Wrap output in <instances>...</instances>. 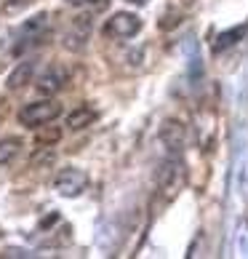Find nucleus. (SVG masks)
<instances>
[{
  "label": "nucleus",
  "instance_id": "f257e3e1",
  "mask_svg": "<svg viewBox=\"0 0 248 259\" xmlns=\"http://www.w3.org/2000/svg\"><path fill=\"white\" fill-rule=\"evenodd\" d=\"M62 115L59 102L54 99H40V102H30L24 104L22 112H19V123L27 128H40V126H48L51 120H56Z\"/></svg>",
  "mask_w": 248,
  "mask_h": 259
},
{
  "label": "nucleus",
  "instance_id": "f03ea898",
  "mask_svg": "<svg viewBox=\"0 0 248 259\" xmlns=\"http://www.w3.org/2000/svg\"><path fill=\"white\" fill-rule=\"evenodd\" d=\"M184 163L179 158H166L158 168V190L163 193V198H174L179 190L184 187Z\"/></svg>",
  "mask_w": 248,
  "mask_h": 259
},
{
  "label": "nucleus",
  "instance_id": "7ed1b4c3",
  "mask_svg": "<svg viewBox=\"0 0 248 259\" xmlns=\"http://www.w3.org/2000/svg\"><path fill=\"white\" fill-rule=\"evenodd\" d=\"M85 187H88V174L80 168H75V166L62 168L54 179V190L64 198H78V195L85 193Z\"/></svg>",
  "mask_w": 248,
  "mask_h": 259
},
{
  "label": "nucleus",
  "instance_id": "20e7f679",
  "mask_svg": "<svg viewBox=\"0 0 248 259\" xmlns=\"http://www.w3.org/2000/svg\"><path fill=\"white\" fill-rule=\"evenodd\" d=\"M45 30H48V14H37L32 19H27L22 24V30H19V40L14 46V54H22V51L30 49V46L40 43Z\"/></svg>",
  "mask_w": 248,
  "mask_h": 259
},
{
  "label": "nucleus",
  "instance_id": "39448f33",
  "mask_svg": "<svg viewBox=\"0 0 248 259\" xmlns=\"http://www.w3.org/2000/svg\"><path fill=\"white\" fill-rule=\"evenodd\" d=\"M141 30V19L136 14H126L120 11L115 16L107 19V24H104V35L110 37H118V40H126V37H133Z\"/></svg>",
  "mask_w": 248,
  "mask_h": 259
},
{
  "label": "nucleus",
  "instance_id": "423d86ee",
  "mask_svg": "<svg viewBox=\"0 0 248 259\" xmlns=\"http://www.w3.org/2000/svg\"><path fill=\"white\" fill-rule=\"evenodd\" d=\"M235 185L248 198V131H237V145H235Z\"/></svg>",
  "mask_w": 248,
  "mask_h": 259
},
{
  "label": "nucleus",
  "instance_id": "0eeeda50",
  "mask_svg": "<svg viewBox=\"0 0 248 259\" xmlns=\"http://www.w3.org/2000/svg\"><path fill=\"white\" fill-rule=\"evenodd\" d=\"M88 35H91V16H75L70 30L64 32V49L67 51H83L85 43H88Z\"/></svg>",
  "mask_w": 248,
  "mask_h": 259
},
{
  "label": "nucleus",
  "instance_id": "6e6552de",
  "mask_svg": "<svg viewBox=\"0 0 248 259\" xmlns=\"http://www.w3.org/2000/svg\"><path fill=\"white\" fill-rule=\"evenodd\" d=\"M64 83H67V70L59 64H51V67H45V70L37 75V80H35V89L43 94V97H54V94H59L64 89Z\"/></svg>",
  "mask_w": 248,
  "mask_h": 259
},
{
  "label": "nucleus",
  "instance_id": "1a4fd4ad",
  "mask_svg": "<svg viewBox=\"0 0 248 259\" xmlns=\"http://www.w3.org/2000/svg\"><path fill=\"white\" fill-rule=\"evenodd\" d=\"M160 139H163V145L171 147V150H182L184 142H187V128L179 120H166L163 128H160Z\"/></svg>",
  "mask_w": 248,
  "mask_h": 259
},
{
  "label": "nucleus",
  "instance_id": "9d476101",
  "mask_svg": "<svg viewBox=\"0 0 248 259\" xmlns=\"http://www.w3.org/2000/svg\"><path fill=\"white\" fill-rule=\"evenodd\" d=\"M93 120H96V110H93V107H78L75 112L67 115V128H70V131H80L85 126H91Z\"/></svg>",
  "mask_w": 248,
  "mask_h": 259
},
{
  "label": "nucleus",
  "instance_id": "9b49d317",
  "mask_svg": "<svg viewBox=\"0 0 248 259\" xmlns=\"http://www.w3.org/2000/svg\"><path fill=\"white\" fill-rule=\"evenodd\" d=\"M245 30H248V24H240V27H232V30L219 32V35H216V40H214V51H216V54L227 51L230 46H235V43L245 35Z\"/></svg>",
  "mask_w": 248,
  "mask_h": 259
},
{
  "label": "nucleus",
  "instance_id": "f8f14e48",
  "mask_svg": "<svg viewBox=\"0 0 248 259\" xmlns=\"http://www.w3.org/2000/svg\"><path fill=\"white\" fill-rule=\"evenodd\" d=\"M32 70H35V64H32V62H22L11 75H8V89H11V91L24 89V85L30 83V78H32Z\"/></svg>",
  "mask_w": 248,
  "mask_h": 259
},
{
  "label": "nucleus",
  "instance_id": "ddd939ff",
  "mask_svg": "<svg viewBox=\"0 0 248 259\" xmlns=\"http://www.w3.org/2000/svg\"><path fill=\"white\" fill-rule=\"evenodd\" d=\"M19 150H22V139H16V137L0 139V166H8L19 155Z\"/></svg>",
  "mask_w": 248,
  "mask_h": 259
},
{
  "label": "nucleus",
  "instance_id": "4468645a",
  "mask_svg": "<svg viewBox=\"0 0 248 259\" xmlns=\"http://www.w3.org/2000/svg\"><path fill=\"white\" fill-rule=\"evenodd\" d=\"M232 254L235 256H248V225L240 222L232 235Z\"/></svg>",
  "mask_w": 248,
  "mask_h": 259
},
{
  "label": "nucleus",
  "instance_id": "2eb2a0df",
  "mask_svg": "<svg viewBox=\"0 0 248 259\" xmlns=\"http://www.w3.org/2000/svg\"><path fill=\"white\" fill-rule=\"evenodd\" d=\"M32 6V0H6L3 3V14L6 16H16V14H22L24 8H30Z\"/></svg>",
  "mask_w": 248,
  "mask_h": 259
},
{
  "label": "nucleus",
  "instance_id": "dca6fc26",
  "mask_svg": "<svg viewBox=\"0 0 248 259\" xmlns=\"http://www.w3.org/2000/svg\"><path fill=\"white\" fill-rule=\"evenodd\" d=\"M70 6H93V8H104L107 0H67Z\"/></svg>",
  "mask_w": 248,
  "mask_h": 259
},
{
  "label": "nucleus",
  "instance_id": "f3484780",
  "mask_svg": "<svg viewBox=\"0 0 248 259\" xmlns=\"http://www.w3.org/2000/svg\"><path fill=\"white\" fill-rule=\"evenodd\" d=\"M128 3H133V6H144L147 0H128Z\"/></svg>",
  "mask_w": 248,
  "mask_h": 259
}]
</instances>
